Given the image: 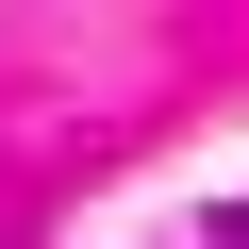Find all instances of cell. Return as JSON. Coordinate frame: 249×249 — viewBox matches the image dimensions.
Segmentation results:
<instances>
[{
    "instance_id": "cell-1",
    "label": "cell",
    "mask_w": 249,
    "mask_h": 249,
    "mask_svg": "<svg viewBox=\"0 0 249 249\" xmlns=\"http://www.w3.org/2000/svg\"><path fill=\"white\" fill-rule=\"evenodd\" d=\"M216 249H249V199H232V216H216Z\"/></svg>"
}]
</instances>
